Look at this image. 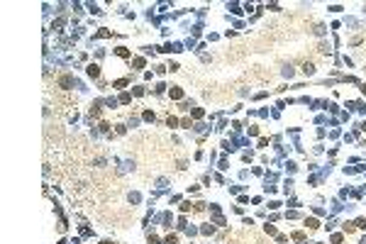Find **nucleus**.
I'll list each match as a JSON object with an SVG mask.
<instances>
[{"label": "nucleus", "mask_w": 366, "mask_h": 244, "mask_svg": "<svg viewBox=\"0 0 366 244\" xmlns=\"http://www.w3.org/2000/svg\"><path fill=\"white\" fill-rule=\"evenodd\" d=\"M88 76H90V78H98V76H100V68H98L95 64H90V66H88Z\"/></svg>", "instance_id": "f257e3e1"}, {"label": "nucleus", "mask_w": 366, "mask_h": 244, "mask_svg": "<svg viewBox=\"0 0 366 244\" xmlns=\"http://www.w3.org/2000/svg\"><path fill=\"white\" fill-rule=\"evenodd\" d=\"M171 98H176V100L183 98V90H181V88H173V90H171Z\"/></svg>", "instance_id": "f03ea898"}, {"label": "nucleus", "mask_w": 366, "mask_h": 244, "mask_svg": "<svg viewBox=\"0 0 366 244\" xmlns=\"http://www.w3.org/2000/svg\"><path fill=\"white\" fill-rule=\"evenodd\" d=\"M308 227H310V230H315V227H320V222H317V220H313V217H310V220H308Z\"/></svg>", "instance_id": "7ed1b4c3"}, {"label": "nucleus", "mask_w": 366, "mask_h": 244, "mask_svg": "<svg viewBox=\"0 0 366 244\" xmlns=\"http://www.w3.org/2000/svg\"><path fill=\"white\" fill-rule=\"evenodd\" d=\"M115 51H117V56H130V51H127V49H124V47H117V49H115Z\"/></svg>", "instance_id": "20e7f679"}, {"label": "nucleus", "mask_w": 366, "mask_h": 244, "mask_svg": "<svg viewBox=\"0 0 366 244\" xmlns=\"http://www.w3.org/2000/svg\"><path fill=\"white\" fill-rule=\"evenodd\" d=\"M71 83H73V78H71V76H66V78H61V86H64V88H68Z\"/></svg>", "instance_id": "39448f33"}, {"label": "nucleus", "mask_w": 366, "mask_h": 244, "mask_svg": "<svg viewBox=\"0 0 366 244\" xmlns=\"http://www.w3.org/2000/svg\"><path fill=\"white\" fill-rule=\"evenodd\" d=\"M176 242H178L176 234H169V237H166V244H176Z\"/></svg>", "instance_id": "423d86ee"}, {"label": "nucleus", "mask_w": 366, "mask_h": 244, "mask_svg": "<svg viewBox=\"0 0 366 244\" xmlns=\"http://www.w3.org/2000/svg\"><path fill=\"white\" fill-rule=\"evenodd\" d=\"M303 71H305V73H313V71H315V66H313V64H305V66H303Z\"/></svg>", "instance_id": "0eeeda50"}, {"label": "nucleus", "mask_w": 366, "mask_h": 244, "mask_svg": "<svg viewBox=\"0 0 366 244\" xmlns=\"http://www.w3.org/2000/svg\"><path fill=\"white\" fill-rule=\"evenodd\" d=\"M100 244H112V242H107V239H105V242H100Z\"/></svg>", "instance_id": "6e6552de"}]
</instances>
